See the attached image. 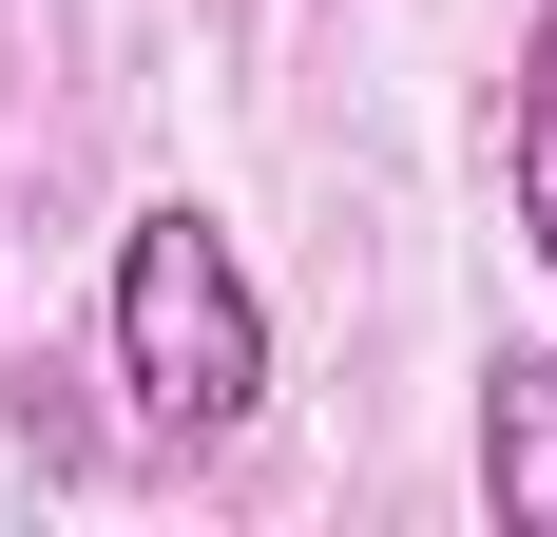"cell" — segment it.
I'll return each mask as SVG.
<instances>
[{
    "mask_svg": "<svg viewBox=\"0 0 557 537\" xmlns=\"http://www.w3.org/2000/svg\"><path fill=\"white\" fill-rule=\"evenodd\" d=\"M115 384H135L154 441H250V403H270V288L231 250V212L154 192L115 230Z\"/></svg>",
    "mask_w": 557,
    "mask_h": 537,
    "instance_id": "1",
    "label": "cell"
},
{
    "mask_svg": "<svg viewBox=\"0 0 557 537\" xmlns=\"http://www.w3.org/2000/svg\"><path fill=\"white\" fill-rule=\"evenodd\" d=\"M500 192H519L539 288H557V0H539V39H519V77H500Z\"/></svg>",
    "mask_w": 557,
    "mask_h": 537,
    "instance_id": "3",
    "label": "cell"
},
{
    "mask_svg": "<svg viewBox=\"0 0 557 537\" xmlns=\"http://www.w3.org/2000/svg\"><path fill=\"white\" fill-rule=\"evenodd\" d=\"M481 499H500V537H557V365L539 346L481 365Z\"/></svg>",
    "mask_w": 557,
    "mask_h": 537,
    "instance_id": "2",
    "label": "cell"
}]
</instances>
